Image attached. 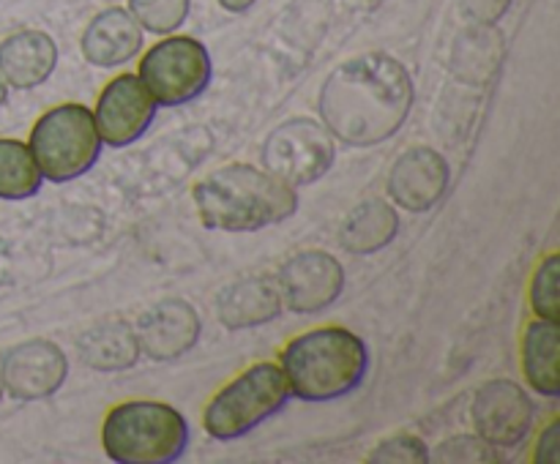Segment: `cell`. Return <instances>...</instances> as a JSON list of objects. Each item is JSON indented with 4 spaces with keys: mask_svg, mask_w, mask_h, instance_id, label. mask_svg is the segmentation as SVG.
<instances>
[{
    "mask_svg": "<svg viewBox=\"0 0 560 464\" xmlns=\"http://www.w3.org/2000/svg\"><path fill=\"white\" fill-rule=\"evenodd\" d=\"M413 98L410 71L392 55L370 52L328 74L317 109L334 140L350 147H375L402 129Z\"/></svg>",
    "mask_w": 560,
    "mask_h": 464,
    "instance_id": "1",
    "label": "cell"
},
{
    "mask_svg": "<svg viewBox=\"0 0 560 464\" xmlns=\"http://www.w3.org/2000/svg\"><path fill=\"white\" fill-rule=\"evenodd\" d=\"M202 224L222 233H257L299 211L293 186L268 169L235 162L213 169L191 189Z\"/></svg>",
    "mask_w": 560,
    "mask_h": 464,
    "instance_id": "2",
    "label": "cell"
},
{
    "mask_svg": "<svg viewBox=\"0 0 560 464\" xmlns=\"http://www.w3.org/2000/svg\"><path fill=\"white\" fill-rule=\"evenodd\" d=\"M279 366L290 385V396L301 402H334L364 382L370 371V349L364 338L348 328H312L284 344Z\"/></svg>",
    "mask_w": 560,
    "mask_h": 464,
    "instance_id": "3",
    "label": "cell"
},
{
    "mask_svg": "<svg viewBox=\"0 0 560 464\" xmlns=\"http://www.w3.org/2000/svg\"><path fill=\"white\" fill-rule=\"evenodd\" d=\"M102 448L118 464H170L189 448V424L167 402L131 398L104 415Z\"/></svg>",
    "mask_w": 560,
    "mask_h": 464,
    "instance_id": "4",
    "label": "cell"
},
{
    "mask_svg": "<svg viewBox=\"0 0 560 464\" xmlns=\"http://www.w3.org/2000/svg\"><path fill=\"white\" fill-rule=\"evenodd\" d=\"M290 402V385L282 366L273 360H260L230 380L202 413V429L213 440H238L252 429L282 413Z\"/></svg>",
    "mask_w": 560,
    "mask_h": 464,
    "instance_id": "5",
    "label": "cell"
},
{
    "mask_svg": "<svg viewBox=\"0 0 560 464\" xmlns=\"http://www.w3.org/2000/svg\"><path fill=\"white\" fill-rule=\"evenodd\" d=\"M27 147L44 180L69 183L80 178L98 162L102 153L93 109H88L85 104H60L47 109L31 129Z\"/></svg>",
    "mask_w": 560,
    "mask_h": 464,
    "instance_id": "6",
    "label": "cell"
},
{
    "mask_svg": "<svg viewBox=\"0 0 560 464\" xmlns=\"http://www.w3.org/2000/svg\"><path fill=\"white\" fill-rule=\"evenodd\" d=\"M137 76L159 107H184L211 85L213 63L206 44L191 36H164L140 58Z\"/></svg>",
    "mask_w": 560,
    "mask_h": 464,
    "instance_id": "7",
    "label": "cell"
},
{
    "mask_svg": "<svg viewBox=\"0 0 560 464\" xmlns=\"http://www.w3.org/2000/svg\"><path fill=\"white\" fill-rule=\"evenodd\" d=\"M334 136L312 118H293L277 126L262 145V167L293 189L320 180L334 167Z\"/></svg>",
    "mask_w": 560,
    "mask_h": 464,
    "instance_id": "8",
    "label": "cell"
},
{
    "mask_svg": "<svg viewBox=\"0 0 560 464\" xmlns=\"http://www.w3.org/2000/svg\"><path fill=\"white\" fill-rule=\"evenodd\" d=\"M476 435L495 448H517L528 440L536 420L534 398L512 380H490L470 404Z\"/></svg>",
    "mask_w": 560,
    "mask_h": 464,
    "instance_id": "9",
    "label": "cell"
},
{
    "mask_svg": "<svg viewBox=\"0 0 560 464\" xmlns=\"http://www.w3.org/2000/svg\"><path fill=\"white\" fill-rule=\"evenodd\" d=\"M156 98L137 74H118L107 82L93 109L98 140L109 147H126L140 140L156 118Z\"/></svg>",
    "mask_w": 560,
    "mask_h": 464,
    "instance_id": "10",
    "label": "cell"
},
{
    "mask_svg": "<svg viewBox=\"0 0 560 464\" xmlns=\"http://www.w3.org/2000/svg\"><path fill=\"white\" fill-rule=\"evenodd\" d=\"M277 284L282 306L295 314H315L337 304L345 289V267L328 251H299L279 267Z\"/></svg>",
    "mask_w": 560,
    "mask_h": 464,
    "instance_id": "11",
    "label": "cell"
},
{
    "mask_svg": "<svg viewBox=\"0 0 560 464\" xmlns=\"http://www.w3.org/2000/svg\"><path fill=\"white\" fill-rule=\"evenodd\" d=\"M66 374H69L66 353L47 338L16 344L3 355V364H0V382L9 396L20 402L52 396L66 382Z\"/></svg>",
    "mask_w": 560,
    "mask_h": 464,
    "instance_id": "12",
    "label": "cell"
},
{
    "mask_svg": "<svg viewBox=\"0 0 560 464\" xmlns=\"http://www.w3.org/2000/svg\"><path fill=\"white\" fill-rule=\"evenodd\" d=\"M452 180L448 162L427 145L405 151L388 175V197L410 213H427L443 200Z\"/></svg>",
    "mask_w": 560,
    "mask_h": 464,
    "instance_id": "13",
    "label": "cell"
},
{
    "mask_svg": "<svg viewBox=\"0 0 560 464\" xmlns=\"http://www.w3.org/2000/svg\"><path fill=\"white\" fill-rule=\"evenodd\" d=\"M137 342L151 360L180 358L200 336V317L195 306L180 298H167L140 317Z\"/></svg>",
    "mask_w": 560,
    "mask_h": 464,
    "instance_id": "14",
    "label": "cell"
},
{
    "mask_svg": "<svg viewBox=\"0 0 560 464\" xmlns=\"http://www.w3.org/2000/svg\"><path fill=\"white\" fill-rule=\"evenodd\" d=\"M82 55L91 66L115 69L129 63L142 49V27L124 5H109L98 11L80 38Z\"/></svg>",
    "mask_w": 560,
    "mask_h": 464,
    "instance_id": "15",
    "label": "cell"
},
{
    "mask_svg": "<svg viewBox=\"0 0 560 464\" xmlns=\"http://www.w3.org/2000/svg\"><path fill=\"white\" fill-rule=\"evenodd\" d=\"M58 44L44 31H16L0 41V76L16 91H31L52 76Z\"/></svg>",
    "mask_w": 560,
    "mask_h": 464,
    "instance_id": "16",
    "label": "cell"
},
{
    "mask_svg": "<svg viewBox=\"0 0 560 464\" xmlns=\"http://www.w3.org/2000/svg\"><path fill=\"white\" fill-rule=\"evenodd\" d=\"M282 311V293L273 276H249L219 293L217 314L230 331L266 325Z\"/></svg>",
    "mask_w": 560,
    "mask_h": 464,
    "instance_id": "17",
    "label": "cell"
},
{
    "mask_svg": "<svg viewBox=\"0 0 560 464\" xmlns=\"http://www.w3.org/2000/svg\"><path fill=\"white\" fill-rule=\"evenodd\" d=\"M560 331L552 320H530L523 333V374L539 396L558 398L560 393Z\"/></svg>",
    "mask_w": 560,
    "mask_h": 464,
    "instance_id": "18",
    "label": "cell"
},
{
    "mask_svg": "<svg viewBox=\"0 0 560 464\" xmlns=\"http://www.w3.org/2000/svg\"><path fill=\"white\" fill-rule=\"evenodd\" d=\"M399 233V213L386 200H364L339 227V246L355 257L386 249Z\"/></svg>",
    "mask_w": 560,
    "mask_h": 464,
    "instance_id": "19",
    "label": "cell"
},
{
    "mask_svg": "<svg viewBox=\"0 0 560 464\" xmlns=\"http://www.w3.org/2000/svg\"><path fill=\"white\" fill-rule=\"evenodd\" d=\"M80 355L91 369H131L140 358V342L126 322H102L80 338Z\"/></svg>",
    "mask_w": 560,
    "mask_h": 464,
    "instance_id": "20",
    "label": "cell"
},
{
    "mask_svg": "<svg viewBox=\"0 0 560 464\" xmlns=\"http://www.w3.org/2000/svg\"><path fill=\"white\" fill-rule=\"evenodd\" d=\"M44 175L22 140L0 136V200H27L42 191Z\"/></svg>",
    "mask_w": 560,
    "mask_h": 464,
    "instance_id": "21",
    "label": "cell"
},
{
    "mask_svg": "<svg viewBox=\"0 0 560 464\" xmlns=\"http://www.w3.org/2000/svg\"><path fill=\"white\" fill-rule=\"evenodd\" d=\"M191 0H129L137 25L156 36H170L189 20Z\"/></svg>",
    "mask_w": 560,
    "mask_h": 464,
    "instance_id": "22",
    "label": "cell"
},
{
    "mask_svg": "<svg viewBox=\"0 0 560 464\" xmlns=\"http://www.w3.org/2000/svg\"><path fill=\"white\" fill-rule=\"evenodd\" d=\"M558 278H560V260L558 254H547L545 260L539 262V267L534 271V278H530L528 287V300L530 311L541 320H560V293H558Z\"/></svg>",
    "mask_w": 560,
    "mask_h": 464,
    "instance_id": "23",
    "label": "cell"
},
{
    "mask_svg": "<svg viewBox=\"0 0 560 464\" xmlns=\"http://www.w3.org/2000/svg\"><path fill=\"white\" fill-rule=\"evenodd\" d=\"M498 448L490 445L485 437L479 435H454L448 440H443L435 448V453H430V462H454V464H490L498 462Z\"/></svg>",
    "mask_w": 560,
    "mask_h": 464,
    "instance_id": "24",
    "label": "cell"
},
{
    "mask_svg": "<svg viewBox=\"0 0 560 464\" xmlns=\"http://www.w3.org/2000/svg\"><path fill=\"white\" fill-rule=\"evenodd\" d=\"M372 464H424L430 462V451L424 442L413 435H394L383 440L370 453Z\"/></svg>",
    "mask_w": 560,
    "mask_h": 464,
    "instance_id": "25",
    "label": "cell"
},
{
    "mask_svg": "<svg viewBox=\"0 0 560 464\" xmlns=\"http://www.w3.org/2000/svg\"><path fill=\"white\" fill-rule=\"evenodd\" d=\"M558 456H560V420L552 418L550 424L541 429L539 440H536L534 462L558 464Z\"/></svg>",
    "mask_w": 560,
    "mask_h": 464,
    "instance_id": "26",
    "label": "cell"
},
{
    "mask_svg": "<svg viewBox=\"0 0 560 464\" xmlns=\"http://www.w3.org/2000/svg\"><path fill=\"white\" fill-rule=\"evenodd\" d=\"M512 0H465V11H468L474 20L481 22H495L501 20L503 11L509 9Z\"/></svg>",
    "mask_w": 560,
    "mask_h": 464,
    "instance_id": "27",
    "label": "cell"
},
{
    "mask_svg": "<svg viewBox=\"0 0 560 464\" xmlns=\"http://www.w3.org/2000/svg\"><path fill=\"white\" fill-rule=\"evenodd\" d=\"M255 3L257 0H219V5H222L224 11H230V14H244V11H249Z\"/></svg>",
    "mask_w": 560,
    "mask_h": 464,
    "instance_id": "28",
    "label": "cell"
},
{
    "mask_svg": "<svg viewBox=\"0 0 560 464\" xmlns=\"http://www.w3.org/2000/svg\"><path fill=\"white\" fill-rule=\"evenodd\" d=\"M5 98H9V85H5V80L0 76V107L5 104Z\"/></svg>",
    "mask_w": 560,
    "mask_h": 464,
    "instance_id": "29",
    "label": "cell"
},
{
    "mask_svg": "<svg viewBox=\"0 0 560 464\" xmlns=\"http://www.w3.org/2000/svg\"><path fill=\"white\" fill-rule=\"evenodd\" d=\"M0 393H3V382H0Z\"/></svg>",
    "mask_w": 560,
    "mask_h": 464,
    "instance_id": "30",
    "label": "cell"
}]
</instances>
